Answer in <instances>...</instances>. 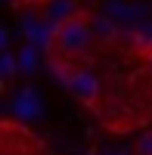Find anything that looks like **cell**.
Wrapping results in <instances>:
<instances>
[{
	"label": "cell",
	"mask_w": 152,
	"mask_h": 155,
	"mask_svg": "<svg viewBox=\"0 0 152 155\" xmlns=\"http://www.w3.org/2000/svg\"><path fill=\"white\" fill-rule=\"evenodd\" d=\"M62 81H65V87L71 90V96L78 102H84L87 109H96L99 96H103V84H99L96 74L84 71V68H74V71H68L65 78H62Z\"/></svg>",
	"instance_id": "7a4b0ae2"
},
{
	"label": "cell",
	"mask_w": 152,
	"mask_h": 155,
	"mask_svg": "<svg viewBox=\"0 0 152 155\" xmlns=\"http://www.w3.org/2000/svg\"><path fill=\"white\" fill-rule=\"evenodd\" d=\"M93 41V16L87 9H74L68 16H62L56 22L53 34H50V44H47V53L50 62L56 65H65V62H74Z\"/></svg>",
	"instance_id": "6da1fadb"
},
{
	"label": "cell",
	"mask_w": 152,
	"mask_h": 155,
	"mask_svg": "<svg viewBox=\"0 0 152 155\" xmlns=\"http://www.w3.org/2000/svg\"><path fill=\"white\" fill-rule=\"evenodd\" d=\"M134 155H152V130H146L134 146Z\"/></svg>",
	"instance_id": "3957f363"
},
{
	"label": "cell",
	"mask_w": 152,
	"mask_h": 155,
	"mask_svg": "<svg viewBox=\"0 0 152 155\" xmlns=\"http://www.w3.org/2000/svg\"><path fill=\"white\" fill-rule=\"evenodd\" d=\"M9 6H19V3H31V0H6Z\"/></svg>",
	"instance_id": "277c9868"
}]
</instances>
